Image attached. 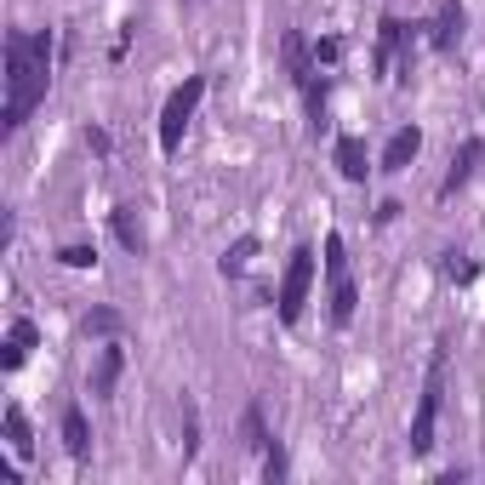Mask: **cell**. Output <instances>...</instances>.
Wrapping results in <instances>:
<instances>
[{
	"label": "cell",
	"instance_id": "cell-21",
	"mask_svg": "<svg viewBox=\"0 0 485 485\" xmlns=\"http://www.w3.org/2000/svg\"><path fill=\"white\" fill-rule=\"evenodd\" d=\"M314 63H326V69H331V63H343V40H337V35L314 40Z\"/></svg>",
	"mask_w": 485,
	"mask_h": 485
},
{
	"label": "cell",
	"instance_id": "cell-9",
	"mask_svg": "<svg viewBox=\"0 0 485 485\" xmlns=\"http://www.w3.org/2000/svg\"><path fill=\"white\" fill-rule=\"evenodd\" d=\"M63 446H69L75 462L92 457V423H86V411H80V406H63Z\"/></svg>",
	"mask_w": 485,
	"mask_h": 485
},
{
	"label": "cell",
	"instance_id": "cell-16",
	"mask_svg": "<svg viewBox=\"0 0 485 485\" xmlns=\"http://www.w3.org/2000/svg\"><path fill=\"white\" fill-rule=\"evenodd\" d=\"M354 303H360V286H354V280H337V286H331V326H349V320H354Z\"/></svg>",
	"mask_w": 485,
	"mask_h": 485
},
{
	"label": "cell",
	"instance_id": "cell-20",
	"mask_svg": "<svg viewBox=\"0 0 485 485\" xmlns=\"http://www.w3.org/2000/svg\"><path fill=\"white\" fill-rule=\"evenodd\" d=\"M480 274V263L474 258H462V251H446V280H457V286H469Z\"/></svg>",
	"mask_w": 485,
	"mask_h": 485
},
{
	"label": "cell",
	"instance_id": "cell-13",
	"mask_svg": "<svg viewBox=\"0 0 485 485\" xmlns=\"http://www.w3.org/2000/svg\"><path fill=\"white\" fill-rule=\"evenodd\" d=\"M35 320H12V331H6V354H0V366H6V371H17V366H24L29 360V349H35Z\"/></svg>",
	"mask_w": 485,
	"mask_h": 485
},
{
	"label": "cell",
	"instance_id": "cell-8",
	"mask_svg": "<svg viewBox=\"0 0 485 485\" xmlns=\"http://www.w3.org/2000/svg\"><path fill=\"white\" fill-rule=\"evenodd\" d=\"M429 40H434V52H451L462 40V0H440V12L429 24Z\"/></svg>",
	"mask_w": 485,
	"mask_h": 485
},
{
	"label": "cell",
	"instance_id": "cell-11",
	"mask_svg": "<svg viewBox=\"0 0 485 485\" xmlns=\"http://www.w3.org/2000/svg\"><path fill=\"white\" fill-rule=\"evenodd\" d=\"M417 149H423V132H417V126H399L389 137V149H383V172H406L417 160Z\"/></svg>",
	"mask_w": 485,
	"mask_h": 485
},
{
	"label": "cell",
	"instance_id": "cell-17",
	"mask_svg": "<svg viewBox=\"0 0 485 485\" xmlns=\"http://www.w3.org/2000/svg\"><path fill=\"white\" fill-rule=\"evenodd\" d=\"M126 331V314L120 308H92L86 314V337H120Z\"/></svg>",
	"mask_w": 485,
	"mask_h": 485
},
{
	"label": "cell",
	"instance_id": "cell-5",
	"mask_svg": "<svg viewBox=\"0 0 485 485\" xmlns=\"http://www.w3.org/2000/svg\"><path fill=\"white\" fill-rule=\"evenodd\" d=\"M377 69H394L399 63V80L411 75V29L399 24V17H383V24H377Z\"/></svg>",
	"mask_w": 485,
	"mask_h": 485
},
{
	"label": "cell",
	"instance_id": "cell-2",
	"mask_svg": "<svg viewBox=\"0 0 485 485\" xmlns=\"http://www.w3.org/2000/svg\"><path fill=\"white\" fill-rule=\"evenodd\" d=\"M440 394H446V343L434 349L429 377H423V394H417V417H411V457L434 451V423H440Z\"/></svg>",
	"mask_w": 485,
	"mask_h": 485
},
{
	"label": "cell",
	"instance_id": "cell-1",
	"mask_svg": "<svg viewBox=\"0 0 485 485\" xmlns=\"http://www.w3.org/2000/svg\"><path fill=\"white\" fill-rule=\"evenodd\" d=\"M46 86H52V29H12L6 35V109H0V126L17 132L46 103Z\"/></svg>",
	"mask_w": 485,
	"mask_h": 485
},
{
	"label": "cell",
	"instance_id": "cell-15",
	"mask_svg": "<svg viewBox=\"0 0 485 485\" xmlns=\"http://www.w3.org/2000/svg\"><path fill=\"white\" fill-rule=\"evenodd\" d=\"M251 258H258V240H251V235H240V240L228 246L223 258H217V268L228 274V280H235V274H246V268H251Z\"/></svg>",
	"mask_w": 485,
	"mask_h": 485
},
{
	"label": "cell",
	"instance_id": "cell-19",
	"mask_svg": "<svg viewBox=\"0 0 485 485\" xmlns=\"http://www.w3.org/2000/svg\"><path fill=\"white\" fill-rule=\"evenodd\" d=\"M326 280H349V258H343V235H326Z\"/></svg>",
	"mask_w": 485,
	"mask_h": 485
},
{
	"label": "cell",
	"instance_id": "cell-7",
	"mask_svg": "<svg viewBox=\"0 0 485 485\" xmlns=\"http://www.w3.org/2000/svg\"><path fill=\"white\" fill-rule=\"evenodd\" d=\"M480 160H485V143H480V137H469V143H462V149L451 155V172H446V183H440V200H451L457 188L474 177V166H480Z\"/></svg>",
	"mask_w": 485,
	"mask_h": 485
},
{
	"label": "cell",
	"instance_id": "cell-6",
	"mask_svg": "<svg viewBox=\"0 0 485 485\" xmlns=\"http://www.w3.org/2000/svg\"><path fill=\"white\" fill-rule=\"evenodd\" d=\"M331 160H337V172H343L349 183H366V172H371V155H366V137H337L331 143Z\"/></svg>",
	"mask_w": 485,
	"mask_h": 485
},
{
	"label": "cell",
	"instance_id": "cell-18",
	"mask_svg": "<svg viewBox=\"0 0 485 485\" xmlns=\"http://www.w3.org/2000/svg\"><path fill=\"white\" fill-rule=\"evenodd\" d=\"M240 434H246V446H251V451H268V429H263V406H246V417H240Z\"/></svg>",
	"mask_w": 485,
	"mask_h": 485
},
{
	"label": "cell",
	"instance_id": "cell-14",
	"mask_svg": "<svg viewBox=\"0 0 485 485\" xmlns=\"http://www.w3.org/2000/svg\"><path fill=\"white\" fill-rule=\"evenodd\" d=\"M0 429H6V446L17 451V457H29L35 451V434H29V417L17 411V406H6V417H0Z\"/></svg>",
	"mask_w": 485,
	"mask_h": 485
},
{
	"label": "cell",
	"instance_id": "cell-22",
	"mask_svg": "<svg viewBox=\"0 0 485 485\" xmlns=\"http://www.w3.org/2000/svg\"><path fill=\"white\" fill-rule=\"evenodd\" d=\"M57 263H69V268H92V263H97V251H92V246H63V251H57Z\"/></svg>",
	"mask_w": 485,
	"mask_h": 485
},
{
	"label": "cell",
	"instance_id": "cell-12",
	"mask_svg": "<svg viewBox=\"0 0 485 485\" xmlns=\"http://www.w3.org/2000/svg\"><path fill=\"white\" fill-rule=\"evenodd\" d=\"M115 240L132 251V258H143V251H149V235H143L137 206H115Z\"/></svg>",
	"mask_w": 485,
	"mask_h": 485
},
{
	"label": "cell",
	"instance_id": "cell-24",
	"mask_svg": "<svg viewBox=\"0 0 485 485\" xmlns=\"http://www.w3.org/2000/svg\"><path fill=\"white\" fill-rule=\"evenodd\" d=\"M263 469H268V480H286V457H280V451H268Z\"/></svg>",
	"mask_w": 485,
	"mask_h": 485
},
{
	"label": "cell",
	"instance_id": "cell-3",
	"mask_svg": "<svg viewBox=\"0 0 485 485\" xmlns=\"http://www.w3.org/2000/svg\"><path fill=\"white\" fill-rule=\"evenodd\" d=\"M200 97H206V75H188L183 86L166 97V109H160V155H177L183 149V132H188V120H195Z\"/></svg>",
	"mask_w": 485,
	"mask_h": 485
},
{
	"label": "cell",
	"instance_id": "cell-23",
	"mask_svg": "<svg viewBox=\"0 0 485 485\" xmlns=\"http://www.w3.org/2000/svg\"><path fill=\"white\" fill-rule=\"evenodd\" d=\"M86 143H92V155H109V149H115V143H109V132H103V126H92V132H86Z\"/></svg>",
	"mask_w": 485,
	"mask_h": 485
},
{
	"label": "cell",
	"instance_id": "cell-10",
	"mask_svg": "<svg viewBox=\"0 0 485 485\" xmlns=\"http://www.w3.org/2000/svg\"><path fill=\"white\" fill-rule=\"evenodd\" d=\"M120 371H126V349L120 343H103L97 349V366H92V394H115Z\"/></svg>",
	"mask_w": 485,
	"mask_h": 485
},
{
	"label": "cell",
	"instance_id": "cell-4",
	"mask_svg": "<svg viewBox=\"0 0 485 485\" xmlns=\"http://www.w3.org/2000/svg\"><path fill=\"white\" fill-rule=\"evenodd\" d=\"M308 291H314V251L298 246V251H291V263H286V274H280V320H286V326L303 320Z\"/></svg>",
	"mask_w": 485,
	"mask_h": 485
}]
</instances>
